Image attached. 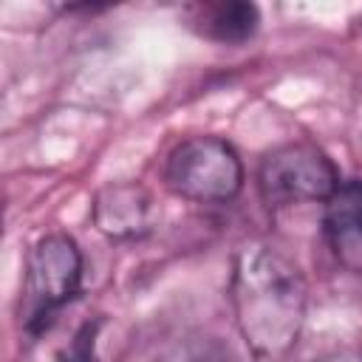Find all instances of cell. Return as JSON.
Segmentation results:
<instances>
[{
	"label": "cell",
	"mask_w": 362,
	"mask_h": 362,
	"mask_svg": "<svg viewBox=\"0 0 362 362\" xmlns=\"http://www.w3.org/2000/svg\"><path fill=\"white\" fill-rule=\"evenodd\" d=\"M232 311L257 362L283 359L305 322V280L300 269L263 240L243 243L232 263Z\"/></svg>",
	"instance_id": "1"
},
{
	"label": "cell",
	"mask_w": 362,
	"mask_h": 362,
	"mask_svg": "<svg viewBox=\"0 0 362 362\" xmlns=\"http://www.w3.org/2000/svg\"><path fill=\"white\" fill-rule=\"evenodd\" d=\"M82 286V252L68 235H45L34 243L25 263L20 322L25 334L48 328L51 317Z\"/></svg>",
	"instance_id": "2"
},
{
	"label": "cell",
	"mask_w": 362,
	"mask_h": 362,
	"mask_svg": "<svg viewBox=\"0 0 362 362\" xmlns=\"http://www.w3.org/2000/svg\"><path fill=\"white\" fill-rule=\"evenodd\" d=\"M164 178L181 198L223 204L240 192L243 164L229 141L218 136H192L170 153Z\"/></svg>",
	"instance_id": "3"
},
{
	"label": "cell",
	"mask_w": 362,
	"mask_h": 362,
	"mask_svg": "<svg viewBox=\"0 0 362 362\" xmlns=\"http://www.w3.org/2000/svg\"><path fill=\"white\" fill-rule=\"evenodd\" d=\"M339 187L334 161L314 144H286L272 150L257 170V189L269 209L305 201H328Z\"/></svg>",
	"instance_id": "4"
},
{
	"label": "cell",
	"mask_w": 362,
	"mask_h": 362,
	"mask_svg": "<svg viewBox=\"0 0 362 362\" xmlns=\"http://www.w3.org/2000/svg\"><path fill=\"white\" fill-rule=\"evenodd\" d=\"M93 226L116 240L141 238L156 226V201L144 184H107L93 198Z\"/></svg>",
	"instance_id": "5"
},
{
	"label": "cell",
	"mask_w": 362,
	"mask_h": 362,
	"mask_svg": "<svg viewBox=\"0 0 362 362\" xmlns=\"http://www.w3.org/2000/svg\"><path fill=\"white\" fill-rule=\"evenodd\" d=\"M322 232L337 263L362 274V181H345L325 201Z\"/></svg>",
	"instance_id": "6"
},
{
	"label": "cell",
	"mask_w": 362,
	"mask_h": 362,
	"mask_svg": "<svg viewBox=\"0 0 362 362\" xmlns=\"http://www.w3.org/2000/svg\"><path fill=\"white\" fill-rule=\"evenodd\" d=\"M192 11H195L192 23L198 25V31L226 45L246 42L260 23L257 6L252 3H204V6H195Z\"/></svg>",
	"instance_id": "7"
},
{
	"label": "cell",
	"mask_w": 362,
	"mask_h": 362,
	"mask_svg": "<svg viewBox=\"0 0 362 362\" xmlns=\"http://www.w3.org/2000/svg\"><path fill=\"white\" fill-rule=\"evenodd\" d=\"M96 331H99V320H88L74 339L68 342V348L59 354V362H93V342H96Z\"/></svg>",
	"instance_id": "8"
},
{
	"label": "cell",
	"mask_w": 362,
	"mask_h": 362,
	"mask_svg": "<svg viewBox=\"0 0 362 362\" xmlns=\"http://www.w3.org/2000/svg\"><path fill=\"white\" fill-rule=\"evenodd\" d=\"M156 362H223L221 354L212 348V345H201V342H189V345H181L170 354H164L161 359Z\"/></svg>",
	"instance_id": "9"
}]
</instances>
